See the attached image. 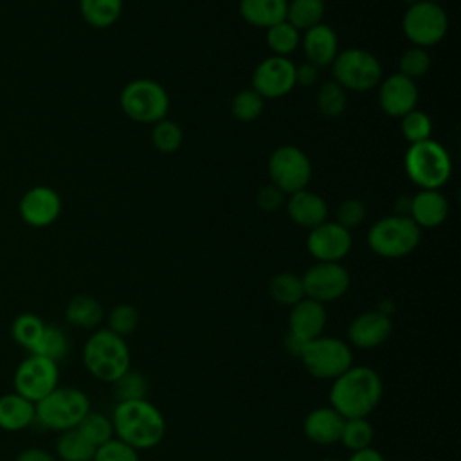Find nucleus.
I'll list each match as a JSON object with an SVG mask.
<instances>
[{
  "label": "nucleus",
  "instance_id": "f257e3e1",
  "mask_svg": "<svg viewBox=\"0 0 461 461\" xmlns=\"http://www.w3.org/2000/svg\"><path fill=\"white\" fill-rule=\"evenodd\" d=\"M384 384L369 366H351L337 376L330 389L331 407L344 418H367L380 403Z\"/></svg>",
  "mask_w": 461,
  "mask_h": 461
},
{
  "label": "nucleus",
  "instance_id": "f03ea898",
  "mask_svg": "<svg viewBox=\"0 0 461 461\" xmlns=\"http://www.w3.org/2000/svg\"><path fill=\"white\" fill-rule=\"evenodd\" d=\"M110 418L115 438L135 450H149L164 439V414L146 398L119 402Z\"/></svg>",
  "mask_w": 461,
  "mask_h": 461
},
{
  "label": "nucleus",
  "instance_id": "7ed1b4c3",
  "mask_svg": "<svg viewBox=\"0 0 461 461\" xmlns=\"http://www.w3.org/2000/svg\"><path fill=\"white\" fill-rule=\"evenodd\" d=\"M83 364L94 378L113 384L130 369V348L108 328L95 330L83 346Z\"/></svg>",
  "mask_w": 461,
  "mask_h": 461
},
{
  "label": "nucleus",
  "instance_id": "20e7f679",
  "mask_svg": "<svg viewBox=\"0 0 461 461\" xmlns=\"http://www.w3.org/2000/svg\"><path fill=\"white\" fill-rule=\"evenodd\" d=\"M36 420L43 429L50 430H70L79 425V421L90 412L88 396L77 387H56L45 398L34 403Z\"/></svg>",
  "mask_w": 461,
  "mask_h": 461
},
{
  "label": "nucleus",
  "instance_id": "39448f33",
  "mask_svg": "<svg viewBox=\"0 0 461 461\" xmlns=\"http://www.w3.org/2000/svg\"><path fill=\"white\" fill-rule=\"evenodd\" d=\"M403 167L407 176L421 189H439L450 178L452 160L439 142L427 139L409 146Z\"/></svg>",
  "mask_w": 461,
  "mask_h": 461
},
{
  "label": "nucleus",
  "instance_id": "423d86ee",
  "mask_svg": "<svg viewBox=\"0 0 461 461\" xmlns=\"http://www.w3.org/2000/svg\"><path fill=\"white\" fill-rule=\"evenodd\" d=\"M421 240V229L409 216H385L367 232L369 249L387 259H398L411 254Z\"/></svg>",
  "mask_w": 461,
  "mask_h": 461
},
{
  "label": "nucleus",
  "instance_id": "0eeeda50",
  "mask_svg": "<svg viewBox=\"0 0 461 461\" xmlns=\"http://www.w3.org/2000/svg\"><path fill=\"white\" fill-rule=\"evenodd\" d=\"M299 358L313 378L331 382L353 366L351 348L342 339L326 335L306 342Z\"/></svg>",
  "mask_w": 461,
  "mask_h": 461
},
{
  "label": "nucleus",
  "instance_id": "6e6552de",
  "mask_svg": "<svg viewBox=\"0 0 461 461\" xmlns=\"http://www.w3.org/2000/svg\"><path fill=\"white\" fill-rule=\"evenodd\" d=\"M333 81L344 90L366 92L382 81V65L375 54L366 49H346L331 61Z\"/></svg>",
  "mask_w": 461,
  "mask_h": 461
},
{
  "label": "nucleus",
  "instance_id": "1a4fd4ad",
  "mask_svg": "<svg viewBox=\"0 0 461 461\" xmlns=\"http://www.w3.org/2000/svg\"><path fill=\"white\" fill-rule=\"evenodd\" d=\"M122 112L137 122H158L166 119L169 97L153 79H133L121 92Z\"/></svg>",
  "mask_w": 461,
  "mask_h": 461
},
{
  "label": "nucleus",
  "instance_id": "9d476101",
  "mask_svg": "<svg viewBox=\"0 0 461 461\" xmlns=\"http://www.w3.org/2000/svg\"><path fill=\"white\" fill-rule=\"evenodd\" d=\"M402 27L409 41L425 49L445 38L448 31V16L436 2L416 0L407 7Z\"/></svg>",
  "mask_w": 461,
  "mask_h": 461
},
{
  "label": "nucleus",
  "instance_id": "9b49d317",
  "mask_svg": "<svg viewBox=\"0 0 461 461\" xmlns=\"http://www.w3.org/2000/svg\"><path fill=\"white\" fill-rule=\"evenodd\" d=\"M59 382L58 362L36 353H29L14 369L13 389L20 396L36 403L52 393Z\"/></svg>",
  "mask_w": 461,
  "mask_h": 461
},
{
  "label": "nucleus",
  "instance_id": "f8f14e48",
  "mask_svg": "<svg viewBox=\"0 0 461 461\" xmlns=\"http://www.w3.org/2000/svg\"><path fill=\"white\" fill-rule=\"evenodd\" d=\"M268 176L285 194H294L306 189L312 178V162L301 148L279 146L268 158Z\"/></svg>",
  "mask_w": 461,
  "mask_h": 461
},
{
  "label": "nucleus",
  "instance_id": "ddd939ff",
  "mask_svg": "<svg viewBox=\"0 0 461 461\" xmlns=\"http://www.w3.org/2000/svg\"><path fill=\"white\" fill-rule=\"evenodd\" d=\"M304 297L317 303H331L340 299L349 288V272L340 263L317 261L301 277Z\"/></svg>",
  "mask_w": 461,
  "mask_h": 461
},
{
  "label": "nucleus",
  "instance_id": "4468645a",
  "mask_svg": "<svg viewBox=\"0 0 461 461\" xmlns=\"http://www.w3.org/2000/svg\"><path fill=\"white\" fill-rule=\"evenodd\" d=\"M295 86V65L285 56L263 59L252 74V90L263 99L285 97Z\"/></svg>",
  "mask_w": 461,
  "mask_h": 461
},
{
  "label": "nucleus",
  "instance_id": "2eb2a0df",
  "mask_svg": "<svg viewBox=\"0 0 461 461\" xmlns=\"http://www.w3.org/2000/svg\"><path fill=\"white\" fill-rule=\"evenodd\" d=\"M306 249L317 261L340 263L351 250V234L337 221H324L313 229L306 238Z\"/></svg>",
  "mask_w": 461,
  "mask_h": 461
},
{
  "label": "nucleus",
  "instance_id": "dca6fc26",
  "mask_svg": "<svg viewBox=\"0 0 461 461\" xmlns=\"http://www.w3.org/2000/svg\"><path fill=\"white\" fill-rule=\"evenodd\" d=\"M18 211L27 225L36 229L49 227L61 212V198L49 185H34L20 198Z\"/></svg>",
  "mask_w": 461,
  "mask_h": 461
},
{
  "label": "nucleus",
  "instance_id": "f3484780",
  "mask_svg": "<svg viewBox=\"0 0 461 461\" xmlns=\"http://www.w3.org/2000/svg\"><path fill=\"white\" fill-rule=\"evenodd\" d=\"M380 108L391 117H403L418 104V86L412 79L396 72L378 83Z\"/></svg>",
  "mask_w": 461,
  "mask_h": 461
},
{
  "label": "nucleus",
  "instance_id": "a211bd4d",
  "mask_svg": "<svg viewBox=\"0 0 461 461\" xmlns=\"http://www.w3.org/2000/svg\"><path fill=\"white\" fill-rule=\"evenodd\" d=\"M393 331L391 317L378 312H364L348 326V340L358 349H375L382 346Z\"/></svg>",
  "mask_w": 461,
  "mask_h": 461
},
{
  "label": "nucleus",
  "instance_id": "6ab92c4d",
  "mask_svg": "<svg viewBox=\"0 0 461 461\" xmlns=\"http://www.w3.org/2000/svg\"><path fill=\"white\" fill-rule=\"evenodd\" d=\"M290 317H288V333L295 339L303 340L304 344L321 337L328 313L322 303H317L310 297H303L299 303L290 306Z\"/></svg>",
  "mask_w": 461,
  "mask_h": 461
},
{
  "label": "nucleus",
  "instance_id": "aec40b11",
  "mask_svg": "<svg viewBox=\"0 0 461 461\" xmlns=\"http://www.w3.org/2000/svg\"><path fill=\"white\" fill-rule=\"evenodd\" d=\"M448 216V202L438 189H421L411 198L409 218L420 229L439 227Z\"/></svg>",
  "mask_w": 461,
  "mask_h": 461
},
{
  "label": "nucleus",
  "instance_id": "412c9836",
  "mask_svg": "<svg viewBox=\"0 0 461 461\" xmlns=\"http://www.w3.org/2000/svg\"><path fill=\"white\" fill-rule=\"evenodd\" d=\"M344 418L330 405L310 411L303 421V430L312 443L331 445L340 441Z\"/></svg>",
  "mask_w": 461,
  "mask_h": 461
},
{
  "label": "nucleus",
  "instance_id": "4be33fe9",
  "mask_svg": "<svg viewBox=\"0 0 461 461\" xmlns=\"http://www.w3.org/2000/svg\"><path fill=\"white\" fill-rule=\"evenodd\" d=\"M286 211L292 221L304 229H313L328 220V205L324 198L308 189L290 194Z\"/></svg>",
  "mask_w": 461,
  "mask_h": 461
},
{
  "label": "nucleus",
  "instance_id": "5701e85b",
  "mask_svg": "<svg viewBox=\"0 0 461 461\" xmlns=\"http://www.w3.org/2000/svg\"><path fill=\"white\" fill-rule=\"evenodd\" d=\"M303 50L308 63L315 65L317 68L331 65L335 56L339 54V40L335 31L324 23H317L315 27L304 31Z\"/></svg>",
  "mask_w": 461,
  "mask_h": 461
},
{
  "label": "nucleus",
  "instance_id": "b1692460",
  "mask_svg": "<svg viewBox=\"0 0 461 461\" xmlns=\"http://www.w3.org/2000/svg\"><path fill=\"white\" fill-rule=\"evenodd\" d=\"M36 420L34 403L18 393H5L0 396V429L7 432H20L29 429Z\"/></svg>",
  "mask_w": 461,
  "mask_h": 461
},
{
  "label": "nucleus",
  "instance_id": "393cba45",
  "mask_svg": "<svg viewBox=\"0 0 461 461\" xmlns=\"http://www.w3.org/2000/svg\"><path fill=\"white\" fill-rule=\"evenodd\" d=\"M288 0H240L241 18L259 29H268L286 20Z\"/></svg>",
  "mask_w": 461,
  "mask_h": 461
},
{
  "label": "nucleus",
  "instance_id": "a878e982",
  "mask_svg": "<svg viewBox=\"0 0 461 461\" xmlns=\"http://www.w3.org/2000/svg\"><path fill=\"white\" fill-rule=\"evenodd\" d=\"M104 317V310L101 303L86 294H79L72 297L65 308V319L68 324L83 330H92L101 324Z\"/></svg>",
  "mask_w": 461,
  "mask_h": 461
},
{
  "label": "nucleus",
  "instance_id": "bb28decb",
  "mask_svg": "<svg viewBox=\"0 0 461 461\" xmlns=\"http://www.w3.org/2000/svg\"><path fill=\"white\" fill-rule=\"evenodd\" d=\"M79 11L88 25L106 29L119 20L122 0H79Z\"/></svg>",
  "mask_w": 461,
  "mask_h": 461
},
{
  "label": "nucleus",
  "instance_id": "cd10ccee",
  "mask_svg": "<svg viewBox=\"0 0 461 461\" xmlns=\"http://www.w3.org/2000/svg\"><path fill=\"white\" fill-rule=\"evenodd\" d=\"M56 454L61 461H92L95 447L77 429H70L56 439Z\"/></svg>",
  "mask_w": 461,
  "mask_h": 461
},
{
  "label": "nucleus",
  "instance_id": "c85d7f7f",
  "mask_svg": "<svg viewBox=\"0 0 461 461\" xmlns=\"http://www.w3.org/2000/svg\"><path fill=\"white\" fill-rule=\"evenodd\" d=\"M324 16V0H290L286 9V22L297 31H308L321 23Z\"/></svg>",
  "mask_w": 461,
  "mask_h": 461
},
{
  "label": "nucleus",
  "instance_id": "c756f323",
  "mask_svg": "<svg viewBox=\"0 0 461 461\" xmlns=\"http://www.w3.org/2000/svg\"><path fill=\"white\" fill-rule=\"evenodd\" d=\"M43 330H45V322L36 313L25 312L14 317L11 324V337L20 348L31 353L38 344Z\"/></svg>",
  "mask_w": 461,
  "mask_h": 461
},
{
  "label": "nucleus",
  "instance_id": "7c9ffc66",
  "mask_svg": "<svg viewBox=\"0 0 461 461\" xmlns=\"http://www.w3.org/2000/svg\"><path fill=\"white\" fill-rule=\"evenodd\" d=\"M268 294L276 303L283 306H294L304 297L303 281L292 272L276 274L268 283Z\"/></svg>",
  "mask_w": 461,
  "mask_h": 461
},
{
  "label": "nucleus",
  "instance_id": "2f4dec72",
  "mask_svg": "<svg viewBox=\"0 0 461 461\" xmlns=\"http://www.w3.org/2000/svg\"><path fill=\"white\" fill-rule=\"evenodd\" d=\"M31 353H36V355H41L54 362H59L68 353V337L59 326L45 324V330Z\"/></svg>",
  "mask_w": 461,
  "mask_h": 461
},
{
  "label": "nucleus",
  "instance_id": "473e14b6",
  "mask_svg": "<svg viewBox=\"0 0 461 461\" xmlns=\"http://www.w3.org/2000/svg\"><path fill=\"white\" fill-rule=\"evenodd\" d=\"M299 31L286 20L267 29V45L274 52V56L288 58V54H292L299 47Z\"/></svg>",
  "mask_w": 461,
  "mask_h": 461
},
{
  "label": "nucleus",
  "instance_id": "72a5a7b5",
  "mask_svg": "<svg viewBox=\"0 0 461 461\" xmlns=\"http://www.w3.org/2000/svg\"><path fill=\"white\" fill-rule=\"evenodd\" d=\"M375 439V429L367 418H351L344 420L342 434H340V443L351 450H362L373 445Z\"/></svg>",
  "mask_w": 461,
  "mask_h": 461
},
{
  "label": "nucleus",
  "instance_id": "f704fd0d",
  "mask_svg": "<svg viewBox=\"0 0 461 461\" xmlns=\"http://www.w3.org/2000/svg\"><path fill=\"white\" fill-rule=\"evenodd\" d=\"M95 448L106 441H110L112 438H115L113 434V425H112V418L101 414V412H94L90 411L76 427Z\"/></svg>",
  "mask_w": 461,
  "mask_h": 461
},
{
  "label": "nucleus",
  "instance_id": "c9c22d12",
  "mask_svg": "<svg viewBox=\"0 0 461 461\" xmlns=\"http://www.w3.org/2000/svg\"><path fill=\"white\" fill-rule=\"evenodd\" d=\"M348 104V97H346V90L335 83V81H328L319 88L317 94V108L322 115L326 117H337L346 110Z\"/></svg>",
  "mask_w": 461,
  "mask_h": 461
},
{
  "label": "nucleus",
  "instance_id": "e433bc0d",
  "mask_svg": "<svg viewBox=\"0 0 461 461\" xmlns=\"http://www.w3.org/2000/svg\"><path fill=\"white\" fill-rule=\"evenodd\" d=\"M230 112H232V115L238 121L250 122V121H254V119H258L261 115V112H263V97L256 90H252V88L240 90L232 97Z\"/></svg>",
  "mask_w": 461,
  "mask_h": 461
},
{
  "label": "nucleus",
  "instance_id": "4c0bfd02",
  "mask_svg": "<svg viewBox=\"0 0 461 461\" xmlns=\"http://www.w3.org/2000/svg\"><path fill=\"white\" fill-rule=\"evenodd\" d=\"M182 130L176 122L162 119L153 124L151 142L160 153H175L182 146Z\"/></svg>",
  "mask_w": 461,
  "mask_h": 461
},
{
  "label": "nucleus",
  "instance_id": "58836bf2",
  "mask_svg": "<svg viewBox=\"0 0 461 461\" xmlns=\"http://www.w3.org/2000/svg\"><path fill=\"white\" fill-rule=\"evenodd\" d=\"M113 391L119 402H128V400H142L146 398L148 393V380L142 373L133 371L131 367L113 382Z\"/></svg>",
  "mask_w": 461,
  "mask_h": 461
},
{
  "label": "nucleus",
  "instance_id": "ea45409f",
  "mask_svg": "<svg viewBox=\"0 0 461 461\" xmlns=\"http://www.w3.org/2000/svg\"><path fill=\"white\" fill-rule=\"evenodd\" d=\"M139 310L131 304H117L110 310L108 313V330L113 331L115 335L126 339L128 335H131L137 326H139Z\"/></svg>",
  "mask_w": 461,
  "mask_h": 461
},
{
  "label": "nucleus",
  "instance_id": "a19ab883",
  "mask_svg": "<svg viewBox=\"0 0 461 461\" xmlns=\"http://www.w3.org/2000/svg\"><path fill=\"white\" fill-rule=\"evenodd\" d=\"M402 133L411 144L427 140L432 133V121L425 112L414 108L402 117Z\"/></svg>",
  "mask_w": 461,
  "mask_h": 461
},
{
  "label": "nucleus",
  "instance_id": "79ce46f5",
  "mask_svg": "<svg viewBox=\"0 0 461 461\" xmlns=\"http://www.w3.org/2000/svg\"><path fill=\"white\" fill-rule=\"evenodd\" d=\"M429 68H430V54L421 47H411L400 58V74H403L412 81L425 76Z\"/></svg>",
  "mask_w": 461,
  "mask_h": 461
},
{
  "label": "nucleus",
  "instance_id": "37998d69",
  "mask_svg": "<svg viewBox=\"0 0 461 461\" xmlns=\"http://www.w3.org/2000/svg\"><path fill=\"white\" fill-rule=\"evenodd\" d=\"M92 461H139V450L117 438H112L95 448Z\"/></svg>",
  "mask_w": 461,
  "mask_h": 461
},
{
  "label": "nucleus",
  "instance_id": "c03bdc74",
  "mask_svg": "<svg viewBox=\"0 0 461 461\" xmlns=\"http://www.w3.org/2000/svg\"><path fill=\"white\" fill-rule=\"evenodd\" d=\"M364 218H366V205L357 198L344 200L337 209V223L348 230L360 225Z\"/></svg>",
  "mask_w": 461,
  "mask_h": 461
},
{
  "label": "nucleus",
  "instance_id": "a18cd8bd",
  "mask_svg": "<svg viewBox=\"0 0 461 461\" xmlns=\"http://www.w3.org/2000/svg\"><path fill=\"white\" fill-rule=\"evenodd\" d=\"M283 202H285V193L279 187H276L274 184L261 187L258 193V205L267 212L279 209L283 205Z\"/></svg>",
  "mask_w": 461,
  "mask_h": 461
},
{
  "label": "nucleus",
  "instance_id": "49530a36",
  "mask_svg": "<svg viewBox=\"0 0 461 461\" xmlns=\"http://www.w3.org/2000/svg\"><path fill=\"white\" fill-rule=\"evenodd\" d=\"M317 76H319V68L308 61L295 67V85L310 86L317 81Z\"/></svg>",
  "mask_w": 461,
  "mask_h": 461
},
{
  "label": "nucleus",
  "instance_id": "de8ad7c7",
  "mask_svg": "<svg viewBox=\"0 0 461 461\" xmlns=\"http://www.w3.org/2000/svg\"><path fill=\"white\" fill-rule=\"evenodd\" d=\"M14 461H56L54 454H50L49 450L45 448H40V447H29L25 450H22Z\"/></svg>",
  "mask_w": 461,
  "mask_h": 461
},
{
  "label": "nucleus",
  "instance_id": "09e8293b",
  "mask_svg": "<svg viewBox=\"0 0 461 461\" xmlns=\"http://www.w3.org/2000/svg\"><path fill=\"white\" fill-rule=\"evenodd\" d=\"M348 461H385V459L375 447H367V448L351 452Z\"/></svg>",
  "mask_w": 461,
  "mask_h": 461
},
{
  "label": "nucleus",
  "instance_id": "8fccbe9b",
  "mask_svg": "<svg viewBox=\"0 0 461 461\" xmlns=\"http://www.w3.org/2000/svg\"><path fill=\"white\" fill-rule=\"evenodd\" d=\"M321 461H339V459H330V457H328V459H321Z\"/></svg>",
  "mask_w": 461,
  "mask_h": 461
},
{
  "label": "nucleus",
  "instance_id": "3c124183",
  "mask_svg": "<svg viewBox=\"0 0 461 461\" xmlns=\"http://www.w3.org/2000/svg\"><path fill=\"white\" fill-rule=\"evenodd\" d=\"M429 2H436V4H438V2H441V0H429Z\"/></svg>",
  "mask_w": 461,
  "mask_h": 461
}]
</instances>
